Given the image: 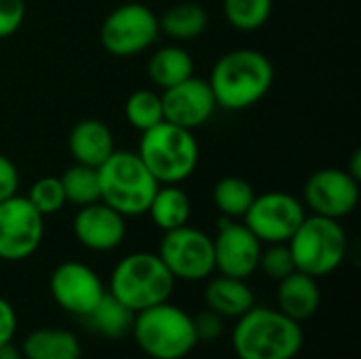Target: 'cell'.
<instances>
[{
	"mask_svg": "<svg viewBox=\"0 0 361 359\" xmlns=\"http://www.w3.org/2000/svg\"><path fill=\"white\" fill-rule=\"evenodd\" d=\"M275 70L271 59L256 49H233L224 53L209 74L216 106L239 112L260 104L271 91Z\"/></svg>",
	"mask_w": 361,
	"mask_h": 359,
	"instance_id": "obj_1",
	"label": "cell"
},
{
	"mask_svg": "<svg viewBox=\"0 0 361 359\" xmlns=\"http://www.w3.org/2000/svg\"><path fill=\"white\" fill-rule=\"evenodd\" d=\"M237 359H294L302 351V324L283 315L277 307H252L231 334Z\"/></svg>",
	"mask_w": 361,
	"mask_h": 359,
	"instance_id": "obj_2",
	"label": "cell"
},
{
	"mask_svg": "<svg viewBox=\"0 0 361 359\" xmlns=\"http://www.w3.org/2000/svg\"><path fill=\"white\" fill-rule=\"evenodd\" d=\"M99 201L125 218L144 216L161 186L140 154L133 150H114L99 167Z\"/></svg>",
	"mask_w": 361,
	"mask_h": 359,
	"instance_id": "obj_3",
	"label": "cell"
},
{
	"mask_svg": "<svg viewBox=\"0 0 361 359\" xmlns=\"http://www.w3.org/2000/svg\"><path fill=\"white\" fill-rule=\"evenodd\" d=\"M176 290V279L152 252H133L116 262L108 292L129 311L140 313L167 303Z\"/></svg>",
	"mask_w": 361,
	"mask_h": 359,
	"instance_id": "obj_4",
	"label": "cell"
},
{
	"mask_svg": "<svg viewBox=\"0 0 361 359\" xmlns=\"http://www.w3.org/2000/svg\"><path fill=\"white\" fill-rule=\"evenodd\" d=\"M131 336L152 359H184L199 343L192 315L169 300L135 313Z\"/></svg>",
	"mask_w": 361,
	"mask_h": 359,
	"instance_id": "obj_5",
	"label": "cell"
},
{
	"mask_svg": "<svg viewBox=\"0 0 361 359\" xmlns=\"http://www.w3.org/2000/svg\"><path fill=\"white\" fill-rule=\"evenodd\" d=\"M137 154L159 184H182L199 165V144L190 129L161 121L140 138Z\"/></svg>",
	"mask_w": 361,
	"mask_h": 359,
	"instance_id": "obj_6",
	"label": "cell"
},
{
	"mask_svg": "<svg viewBox=\"0 0 361 359\" xmlns=\"http://www.w3.org/2000/svg\"><path fill=\"white\" fill-rule=\"evenodd\" d=\"M288 248L296 271L319 279L341 269L349 252V239L341 220L307 214L288 241Z\"/></svg>",
	"mask_w": 361,
	"mask_h": 359,
	"instance_id": "obj_7",
	"label": "cell"
},
{
	"mask_svg": "<svg viewBox=\"0 0 361 359\" xmlns=\"http://www.w3.org/2000/svg\"><path fill=\"white\" fill-rule=\"evenodd\" d=\"M159 17L140 2H127L106 15L99 40L114 57H135L148 51L159 38Z\"/></svg>",
	"mask_w": 361,
	"mask_h": 359,
	"instance_id": "obj_8",
	"label": "cell"
},
{
	"mask_svg": "<svg viewBox=\"0 0 361 359\" xmlns=\"http://www.w3.org/2000/svg\"><path fill=\"white\" fill-rule=\"evenodd\" d=\"M157 254L176 281H205L216 273L212 237L190 224L167 231Z\"/></svg>",
	"mask_w": 361,
	"mask_h": 359,
	"instance_id": "obj_9",
	"label": "cell"
},
{
	"mask_svg": "<svg viewBox=\"0 0 361 359\" xmlns=\"http://www.w3.org/2000/svg\"><path fill=\"white\" fill-rule=\"evenodd\" d=\"M307 218V207L290 193L273 190L254 197L250 209L241 218L243 224L260 239V243H288Z\"/></svg>",
	"mask_w": 361,
	"mask_h": 359,
	"instance_id": "obj_10",
	"label": "cell"
},
{
	"mask_svg": "<svg viewBox=\"0 0 361 359\" xmlns=\"http://www.w3.org/2000/svg\"><path fill=\"white\" fill-rule=\"evenodd\" d=\"M42 239L44 216L25 197L15 195L0 203V260H25L36 254Z\"/></svg>",
	"mask_w": 361,
	"mask_h": 359,
	"instance_id": "obj_11",
	"label": "cell"
},
{
	"mask_svg": "<svg viewBox=\"0 0 361 359\" xmlns=\"http://www.w3.org/2000/svg\"><path fill=\"white\" fill-rule=\"evenodd\" d=\"M302 203L315 216L343 220L351 216L360 203V180L341 167L317 169L305 182Z\"/></svg>",
	"mask_w": 361,
	"mask_h": 359,
	"instance_id": "obj_12",
	"label": "cell"
},
{
	"mask_svg": "<svg viewBox=\"0 0 361 359\" xmlns=\"http://www.w3.org/2000/svg\"><path fill=\"white\" fill-rule=\"evenodd\" d=\"M49 292L59 309L76 317H87L106 294V288L102 277L89 264L66 260L53 269Z\"/></svg>",
	"mask_w": 361,
	"mask_h": 359,
	"instance_id": "obj_13",
	"label": "cell"
},
{
	"mask_svg": "<svg viewBox=\"0 0 361 359\" xmlns=\"http://www.w3.org/2000/svg\"><path fill=\"white\" fill-rule=\"evenodd\" d=\"M214 241V262L220 275L247 279L258 271L262 243L243 224L231 218L218 222V233Z\"/></svg>",
	"mask_w": 361,
	"mask_h": 359,
	"instance_id": "obj_14",
	"label": "cell"
},
{
	"mask_svg": "<svg viewBox=\"0 0 361 359\" xmlns=\"http://www.w3.org/2000/svg\"><path fill=\"white\" fill-rule=\"evenodd\" d=\"M163 118L184 129H197L205 125L216 112V97L207 80L190 76L161 93Z\"/></svg>",
	"mask_w": 361,
	"mask_h": 359,
	"instance_id": "obj_15",
	"label": "cell"
},
{
	"mask_svg": "<svg viewBox=\"0 0 361 359\" xmlns=\"http://www.w3.org/2000/svg\"><path fill=\"white\" fill-rule=\"evenodd\" d=\"M72 233L76 241L91 252H114L127 237V218L104 201H95L78 207L72 220Z\"/></svg>",
	"mask_w": 361,
	"mask_h": 359,
	"instance_id": "obj_16",
	"label": "cell"
},
{
	"mask_svg": "<svg viewBox=\"0 0 361 359\" xmlns=\"http://www.w3.org/2000/svg\"><path fill=\"white\" fill-rule=\"evenodd\" d=\"M68 150L74 163L97 169L116 150L112 129L99 118H82L68 135Z\"/></svg>",
	"mask_w": 361,
	"mask_h": 359,
	"instance_id": "obj_17",
	"label": "cell"
},
{
	"mask_svg": "<svg viewBox=\"0 0 361 359\" xmlns=\"http://www.w3.org/2000/svg\"><path fill=\"white\" fill-rule=\"evenodd\" d=\"M277 284V309L283 315L298 324L315 317L322 305V290L315 277L294 271Z\"/></svg>",
	"mask_w": 361,
	"mask_h": 359,
	"instance_id": "obj_18",
	"label": "cell"
},
{
	"mask_svg": "<svg viewBox=\"0 0 361 359\" xmlns=\"http://www.w3.org/2000/svg\"><path fill=\"white\" fill-rule=\"evenodd\" d=\"M203 298L205 307L224 320H239L256 305V296L247 281L228 275L209 277Z\"/></svg>",
	"mask_w": 361,
	"mask_h": 359,
	"instance_id": "obj_19",
	"label": "cell"
},
{
	"mask_svg": "<svg viewBox=\"0 0 361 359\" xmlns=\"http://www.w3.org/2000/svg\"><path fill=\"white\" fill-rule=\"evenodd\" d=\"M19 349L23 359H80L82 355L78 336L66 328L32 330Z\"/></svg>",
	"mask_w": 361,
	"mask_h": 359,
	"instance_id": "obj_20",
	"label": "cell"
},
{
	"mask_svg": "<svg viewBox=\"0 0 361 359\" xmlns=\"http://www.w3.org/2000/svg\"><path fill=\"white\" fill-rule=\"evenodd\" d=\"M146 214L150 216L157 229L167 233V231L188 224L190 214H192V203L186 190L180 188V184H161Z\"/></svg>",
	"mask_w": 361,
	"mask_h": 359,
	"instance_id": "obj_21",
	"label": "cell"
},
{
	"mask_svg": "<svg viewBox=\"0 0 361 359\" xmlns=\"http://www.w3.org/2000/svg\"><path fill=\"white\" fill-rule=\"evenodd\" d=\"M195 74L192 55L180 44H167L157 49L148 59V76L161 91L190 78Z\"/></svg>",
	"mask_w": 361,
	"mask_h": 359,
	"instance_id": "obj_22",
	"label": "cell"
},
{
	"mask_svg": "<svg viewBox=\"0 0 361 359\" xmlns=\"http://www.w3.org/2000/svg\"><path fill=\"white\" fill-rule=\"evenodd\" d=\"M207 23L209 17L205 8L197 2L173 4L159 17V30L176 42L199 38L207 30Z\"/></svg>",
	"mask_w": 361,
	"mask_h": 359,
	"instance_id": "obj_23",
	"label": "cell"
},
{
	"mask_svg": "<svg viewBox=\"0 0 361 359\" xmlns=\"http://www.w3.org/2000/svg\"><path fill=\"white\" fill-rule=\"evenodd\" d=\"M133 317H135V313L129 311L123 303H118L106 290V294L102 296V300L95 305V309L85 320H89L91 328L99 336L110 339V341H116V339H123V336L131 334Z\"/></svg>",
	"mask_w": 361,
	"mask_h": 359,
	"instance_id": "obj_24",
	"label": "cell"
},
{
	"mask_svg": "<svg viewBox=\"0 0 361 359\" xmlns=\"http://www.w3.org/2000/svg\"><path fill=\"white\" fill-rule=\"evenodd\" d=\"M254 197H256L254 186L239 176L220 178L214 186V203L222 214V218L241 220L250 209Z\"/></svg>",
	"mask_w": 361,
	"mask_h": 359,
	"instance_id": "obj_25",
	"label": "cell"
},
{
	"mask_svg": "<svg viewBox=\"0 0 361 359\" xmlns=\"http://www.w3.org/2000/svg\"><path fill=\"white\" fill-rule=\"evenodd\" d=\"M59 180H61L68 203L82 207V205L99 201V176L95 167L74 163L72 167L63 171Z\"/></svg>",
	"mask_w": 361,
	"mask_h": 359,
	"instance_id": "obj_26",
	"label": "cell"
},
{
	"mask_svg": "<svg viewBox=\"0 0 361 359\" xmlns=\"http://www.w3.org/2000/svg\"><path fill=\"white\" fill-rule=\"evenodd\" d=\"M125 116H127L129 125L133 129H137L140 133L152 129L154 125L165 121L163 118L161 93L154 91V89H137V91H133L125 102Z\"/></svg>",
	"mask_w": 361,
	"mask_h": 359,
	"instance_id": "obj_27",
	"label": "cell"
},
{
	"mask_svg": "<svg viewBox=\"0 0 361 359\" xmlns=\"http://www.w3.org/2000/svg\"><path fill=\"white\" fill-rule=\"evenodd\" d=\"M222 11L235 30L254 32L271 19L273 0H222Z\"/></svg>",
	"mask_w": 361,
	"mask_h": 359,
	"instance_id": "obj_28",
	"label": "cell"
},
{
	"mask_svg": "<svg viewBox=\"0 0 361 359\" xmlns=\"http://www.w3.org/2000/svg\"><path fill=\"white\" fill-rule=\"evenodd\" d=\"M44 218L47 216H53L57 212L63 209V205L68 203L66 201V193H63V186H61V180L55 178V176H44L40 180H36L30 190H27V197H25Z\"/></svg>",
	"mask_w": 361,
	"mask_h": 359,
	"instance_id": "obj_29",
	"label": "cell"
},
{
	"mask_svg": "<svg viewBox=\"0 0 361 359\" xmlns=\"http://www.w3.org/2000/svg\"><path fill=\"white\" fill-rule=\"evenodd\" d=\"M258 269H262V273L273 281H281L283 277L294 273L296 267L288 243H269V248L260 252Z\"/></svg>",
	"mask_w": 361,
	"mask_h": 359,
	"instance_id": "obj_30",
	"label": "cell"
},
{
	"mask_svg": "<svg viewBox=\"0 0 361 359\" xmlns=\"http://www.w3.org/2000/svg\"><path fill=\"white\" fill-rule=\"evenodd\" d=\"M25 19V0H0V40L13 36Z\"/></svg>",
	"mask_w": 361,
	"mask_h": 359,
	"instance_id": "obj_31",
	"label": "cell"
},
{
	"mask_svg": "<svg viewBox=\"0 0 361 359\" xmlns=\"http://www.w3.org/2000/svg\"><path fill=\"white\" fill-rule=\"evenodd\" d=\"M192 324H195V334H197V341H218L222 334H224V326H226V320L220 317L218 313L205 309L201 313H197L192 317Z\"/></svg>",
	"mask_w": 361,
	"mask_h": 359,
	"instance_id": "obj_32",
	"label": "cell"
},
{
	"mask_svg": "<svg viewBox=\"0 0 361 359\" xmlns=\"http://www.w3.org/2000/svg\"><path fill=\"white\" fill-rule=\"evenodd\" d=\"M17 188H19V171L6 154H0V203L15 197Z\"/></svg>",
	"mask_w": 361,
	"mask_h": 359,
	"instance_id": "obj_33",
	"label": "cell"
},
{
	"mask_svg": "<svg viewBox=\"0 0 361 359\" xmlns=\"http://www.w3.org/2000/svg\"><path fill=\"white\" fill-rule=\"evenodd\" d=\"M17 332V313L13 305L0 296V345L11 343Z\"/></svg>",
	"mask_w": 361,
	"mask_h": 359,
	"instance_id": "obj_34",
	"label": "cell"
},
{
	"mask_svg": "<svg viewBox=\"0 0 361 359\" xmlns=\"http://www.w3.org/2000/svg\"><path fill=\"white\" fill-rule=\"evenodd\" d=\"M0 359H23V355H21V349L17 345H13V341H11V343L0 345Z\"/></svg>",
	"mask_w": 361,
	"mask_h": 359,
	"instance_id": "obj_35",
	"label": "cell"
},
{
	"mask_svg": "<svg viewBox=\"0 0 361 359\" xmlns=\"http://www.w3.org/2000/svg\"><path fill=\"white\" fill-rule=\"evenodd\" d=\"M355 180H360L361 182V150H355L353 154H351V161H349V165L345 167Z\"/></svg>",
	"mask_w": 361,
	"mask_h": 359,
	"instance_id": "obj_36",
	"label": "cell"
}]
</instances>
